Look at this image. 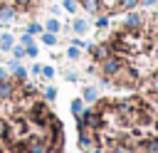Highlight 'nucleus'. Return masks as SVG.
<instances>
[{
    "label": "nucleus",
    "instance_id": "nucleus-1",
    "mask_svg": "<svg viewBox=\"0 0 158 153\" xmlns=\"http://www.w3.org/2000/svg\"><path fill=\"white\" fill-rule=\"evenodd\" d=\"M52 116V109H49V104L44 101V99H35L30 106H27V114H25V121L27 123H32V126H40V128H44V123H47V118Z\"/></svg>",
    "mask_w": 158,
    "mask_h": 153
},
{
    "label": "nucleus",
    "instance_id": "nucleus-2",
    "mask_svg": "<svg viewBox=\"0 0 158 153\" xmlns=\"http://www.w3.org/2000/svg\"><path fill=\"white\" fill-rule=\"evenodd\" d=\"M141 81V74L136 72V67L133 64H123L111 79H109V84H114V86H121V89H128V86H136Z\"/></svg>",
    "mask_w": 158,
    "mask_h": 153
},
{
    "label": "nucleus",
    "instance_id": "nucleus-3",
    "mask_svg": "<svg viewBox=\"0 0 158 153\" xmlns=\"http://www.w3.org/2000/svg\"><path fill=\"white\" fill-rule=\"evenodd\" d=\"M77 126L89 128V131H99V128H104V126H106V116H104L99 109L86 106V109H84V114L77 118Z\"/></svg>",
    "mask_w": 158,
    "mask_h": 153
},
{
    "label": "nucleus",
    "instance_id": "nucleus-4",
    "mask_svg": "<svg viewBox=\"0 0 158 153\" xmlns=\"http://www.w3.org/2000/svg\"><path fill=\"white\" fill-rule=\"evenodd\" d=\"M126 64V59L123 57H118V54H109L104 62H99V72H101V79H111L121 67Z\"/></svg>",
    "mask_w": 158,
    "mask_h": 153
},
{
    "label": "nucleus",
    "instance_id": "nucleus-5",
    "mask_svg": "<svg viewBox=\"0 0 158 153\" xmlns=\"http://www.w3.org/2000/svg\"><path fill=\"white\" fill-rule=\"evenodd\" d=\"M148 22V17L143 15V12H138V10H128V12H123V30H143V25Z\"/></svg>",
    "mask_w": 158,
    "mask_h": 153
},
{
    "label": "nucleus",
    "instance_id": "nucleus-6",
    "mask_svg": "<svg viewBox=\"0 0 158 153\" xmlns=\"http://www.w3.org/2000/svg\"><path fill=\"white\" fill-rule=\"evenodd\" d=\"M77 146H79V151H81V153H89L91 148H96V136H94V131H89V128H81V126H79Z\"/></svg>",
    "mask_w": 158,
    "mask_h": 153
},
{
    "label": "nucleus",
    "instance_id": "nucleus-7",
    "mask_svg": "<svg viewBox=\"0 0 158 153\" xmlns=\"http://www.w3.org/2000/svg\"><path fill=\"white\" fill-rule=\"evenodd\" d=\"M17 86H20V81H15L12 76L10 79H2L0 81V104L2 101H12L15 94H17Z\"/></svg>",
    "mask_w": 158,
    "mask_h": 153
},
{
    "label": "nucleus",
    "instance_id": "nucleus-8",
    "mask_svg": "<svg viewBox=\"0 0 158 153\" xmlns=\"http://www.w3.org/2000/svg\"><path fill=\"white\" fill-rule=\"evenodd\" d=\"M5 67L10 69V76H12L15 81H20V84H22V81H27L30 72H27V67H22V64H20V59H10Z\"/></svg>",
    "mask_w": 158,
    "mask_h": 153
},
{
    "label": "nucleus",
    "instance_id": "nucleus-9",
    "mask_svg": "<svg viewBox=\"0 0 158 153\" xmlns=\"http://www.w3.org/2000/svg\"><path fill=\"white\" fill-rule=\"evenodd\" d=\"M67 30H72V35H74V37H84V35L89 32V20H86V17L74 15V17H72V22L67 25Z\"/></svg>",
    "mask_w": 158,
    "mask_h": 153
},
{
    "label": "nucleus",
    "instance_id": "nucleus-10",
    "mask_svg": "<svg viewBox=\"0 0 158 153\" xmlns=\"http://www.w3.org/2000/svg\"><path fill=\"white\" fill-rule=\"evenodd\" d=\"M79 7H81L84 12H89V17H94V15H101L104 2H101V0H79Z\"/></svg>",
    "mask_w": 158,
    "mask_h": 153
},
{
    "label": "nucleus",
    "instance_id": "nucleus-11",
    "mask_svg": "<svg viewBox=\"0 0 158 153\" xmlns=\"http://www.w3.org/2000/svg\"><path fill=\"white\" fill-rule=\"evenodd\" d=\"M79 96H81L84 104L91 106V104H96V99H99V89H96L94 84H86V86H81V94H79Z\"/></svg>",
    "mask_w": 158,
    "mask_h": 153
},
{
    "label": "nucleus",
    "instance_id": "nucleus-12",
    "mask_svg": "<svg viewBox=\"0 0 158 153\" xmlns=\"http://www.w3.org/2000/svg\"><path fill=\"white\" fill-rule=\"evenodd\" d=\"M15 17H17L15 7H10V5H0V25H2V27H7L10 22H15Z\"/></svg>",
    "mask_w": 158,
    "mask_h": 153
},
{
    "label": "nucleus",
    "instance_id": "nucleus-13",
    "mask_svg": "<svg viewBox=\"0 0 158 153\" xmlns=\"http://www.w3.org/2000/svg\"><path fill=\"white\" fill-rule=\"evenodd\" d=\"M138 7H141V0H118L116 7L109 15H114V12H128V10H138Z\"/></svg>",
    "mask_w": 158,
    "mask_h": 153
},
{
    "label": "nucleus",
    "instance_id": "nucleus-14",
    "mask_svg": "<svg viewBox=\"0 0 158 153\" xmlns=\"http://www.w3.org/2000/svg\"><path fill=\"white\" fill-rule=\"evenodd\" d=\"M42 27H44V32H52V35H59V32L64 30V25L59 22V17H52V15H49V20H47Z\"/></svg>",
    "mask_w": 158,
    "mask_h": 153
},
{
    "label": "nucleus",
    "instance_id": "nucleus-15",
    "mask_svg": "<svg viewBox=\"0 0 158 153\" xmlns=\"http://www.w3.org/2000/svg\"><path fill=\"white\" fill-rule=\"evenodd\" d=\"M15 42H17V39H15L12 32H0V52H10Z\"/></svg>",
    "mask_w": 158,
    "mask_h": 153
},
{
    "label": "nucleus",
    "instance_id": "nucleus-16",
    "mask_svg": "<svg viewBox=\"0 0 158 153\" xmlns=\"http://www.w3.org/2000/svg\"><path fill=\"white\" fill-rule=\"evenodd\" d=\"M84 109H86V104L81 101V96H77V99H72V101H69V111L74 114V118H79V116L84 114Z\"/></svg>",
    "mask_w": 158,
    "mask_h": 153
},
{
    "label": "nucleus",
    "instance_id": "nucleus-17",
    "mask_svg": "<svg viewBox=\"0 0 158 153\" xmlns=\"http://www.w3.org/2000/svg\"><path fill=\"white\" fill-rule=\"evenodd\" d=\"M25 32H27V35H32V37H40V35L44 32V27H42L37 20H30V22L25 25Z\"/></svg>",
    "mask_w": 158,
    "mask_h": 153
},
{
    "label": "nucleus",
    "instance_id": "nucleus-18",
    "mask_svg": "<svg viewBox=\"0 0 158 153\" xmlns=\"http://www.w3.org/2000/svg\"><path fill=\"white\" fill-rule=\"evenodd\" d=\"M40 42H42L44 47H57L59 37H57V35H52V32H42V35H40Z\"/></svg>",
    "mask_w": 158,
    "mask_h": 153
},
{
    "label": "nucleus",
    "instance_id": "nucleus-19",
    "mask_svg": "<svg viewBox=\"0 0 158 153\" xmlns=\"http://www.w3.org/2000/svg\"><path fill=\"white\" fill-rule=\"evenodd\" d=\"M64 57H67L69 62H77V59H81V49H79V47H72V44H67V49H64Z\"/></svg>",
    "mask_w": 158,
    "mask_h": 153
},
{
    "label": "nucleus",
    "instance_id": "nucleus-20",
    "mask_svg": "<svg viewBox=\"0 0 158 153\" xmlns=\"http://www.w3.org/2000/svg\"><path fill=\"white\" fill-rule=\"evenodd\" d=\"M42 99H44L47 104H52V101L57 99V86H52V84H47V86L42 89Z\"/></svg>",
    "mask_w": 158,
    "mask_h": 153
},
{
    "label": "nucleus",
    "instance_id": "nucleus-21",
    "mask_svg": "<svg viewBox=\"0 0 158 153\" xmlns=\"http://www.w3.org/2000/svg\"><path fill=\"white\" fill-rule=\"evenodd\" d=\"M59 5H62V10L69 12V15H77V10H79V0H62Z\"/></svg>",
    "mask_w": 158,
    "mask_h": 153
},
{
    "label": "nucleus",
    "instance_id": "nucleus-22",
    "mask_svg": "<svg viewBox=\"0 0 158 153\" xmlns=\"http://www.w3.org/2000/svg\"><path fill=\"white\" fill-rule=\"evenodd\" d=\"M94 27H96V30H106V27H111V15H99V17L94 20Z\"/></svg>",
    "mask_w": 158,
    "mask_h": 153
},
{
    "label": "nucleus",
    "instance_id": "nucleus-23",
    "mask_svg": "<svg viewBox=\"0 0 158 153\" xmlns=\"http://www.w3.org/2000/svg\"><path fill=\"white\" fill-rule=\"evenodd\" d=\"M54 74H57V69H54L52 64H42V74H40L42 79H47V81H52V79H54Z\"/></svg>",
    "mask_w": 158,
    "mask_h": 153
},
{
    "label": "nucleus",
    "instance_id": "nucleus-24",
    "mask_svg": "<svg viewBox=\"0 0 158 153\" xmlns=\"http://www.w3.org/2000/svg\"><path fill=\"white\" fill-rule=\"evenodd\" d=\"M10 54H12V59H25V47L20 42H15L12 49H10Z\"/></svg>",
    "mask_w": 158,
    "mask_h": 153
},
{
    "label": "nucleus",
    "instance_id": "nucleus-25",
    "mask_svg": "<svg viewBox=\"0 0 158 153\" xmlns=\"http://www.w3.org/2000/svg\"><path fill=\"white\" fill-rule=\"evenodd\" d=\"M35 2H37V0H12V5H15L17 10H30Z\"/></svg>",
    "mask_w": 158,
    "mask_h": 153
},
{
    "label": "nucleus",
    "instance_id": "nucleus-26",
    "mask_svg": "<svg viewBox=\"0 0 158 153\" xmlns=\"http://www.w3.org/2000/svg\"><path fill=\"white\" fill-rule=\"evenodd\" d=\"M37 54H40V47H37V44H27V47H25V57L37 59Z\"/></svg>",
    "mask_w": 158,
    "mask_h": 153
},
{
    "label": "nucleus",
    "instance_id": "nucleus-27",
    "mask_svg": "<svg viewBox=\"0 0 158 153\" xmlns=\"http://www.w3.org/2000/svg\"><path fill=\"white\" fill-rule=\"evenodd\" d=\"M27 72H30V74H32L35 79H42V76H40V74H42V64H40V62H32Z\"/></svg>",
    "mask_w": 158,
    "mask_h": 153
},
{
    "label": "nucleus",
    "instance_id": "nucleus-28",
    "mask_svg": "<svg viewBox=\"0 0 158 153\" xmlns=\"http://www.w3.org/2000/svg\"><path fill=\"white\" fill-rule=\"evenodd\" d=\"M20 44H22V47L35 44V37H32V35H27V32H22V35H20Z\"/></svg>",
    "mask_w": 158,
    "mask_h": 153
},
{
    "label": "nucleus",
    "instance_id": "nucleus-29",
    "mask_svg": "<svg viewBox=\"0 0 158 153\" xmlns=\"http://www.w3.org/2000/svg\"><path fill=\"white\" fill-rule=\"evenodd\" d=\"M69 44H72V47H79L81 52H84V47H86V42H84L81 37H69Z\"/></svg>",
    "mask_w": 158,
    "mask_h": 153
},
{
    "label": "nucleus",
    "instance_id": "nucleus-30",
    "mask_svg": "<svg viewBox=\"0 0 158 153\" xmlns=\"http://www.w3.org/2000/svg\"><path fill=\"white\" fill-rule=\"evenodd\" d=\"M62 12H64V10H62V5H49V15H52V17H59Z\"/></svg>",
    "mask_w": 158,
    "mask_h": 153
},
{
    "label": "nucleus",
    "instance_id": "nucleus-31",
    "mask_svg": "<svg viewBox=\"0 0 158 153\" xmlns=\"http://www.w3.org/2000/svg\"><path fill=\"white\" fill-rule=\"evenodd\" d=\"M64 79H67V81H79V74L72 72V69H67V72H64Z\"/></svg>",
    "mask_w": 158,
    "mask_h": 153
},
{
    "label": "nucleus",
    "instance_id": "nucleus-32",
    "mask_svg": "<svg viewBox=\"0 0 158 153\" xmlns=\"http://www.w3.org/2000/svg\"><path fill=\"white\" fill-rule=\"evenodd\" d=\"M2 79H10V69L5 67V64H0V81Z\"/></svg>",
    "mask_w": 158,
    "mask_h": 153
},
{
    "label": "nucleus",
    "instance_id": "nucleus-33",
    "mask_svg": "<svg viewBox=\"0 0 158 153\" xmlns=\"http://www.w3.org/2000/svg\"><path fill=\"white\" fill-rule=\"evenodd\" d=\"M158 0H141V7H156Z\"/></svg>",
    "mask_w": 158,
    "mask_h": 153
},
{
    "label": "nucleus",
    "instance_id": "nucleus-34",
    "mask_svg": "<svg viewBox=\"0 0 158 153\" xmlns=\"http://www.w3.org/2000/svg\"><path fill=\"white\" fill-rule=\"evenodd\" d=\"M156 37H158V30H156Z\"/></svg>",
    "mask_w": 158,
    "mask_h": 153
},
{
    "label": "nucleus",
    "instance_id": "nucleus-35",
    "mask_svg": "<svg viewBox=\"0 0 158 153\" xmlns=\"http://www.w3.org/2000/svg\"><path fill=\"white\" fill-rule=\"evenodd\" d=\"M7 153H10V151H7Z\"/></svg>",
    "mask_w": 158,
    "mask_h": 153
}]
</instances>
